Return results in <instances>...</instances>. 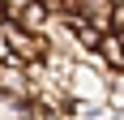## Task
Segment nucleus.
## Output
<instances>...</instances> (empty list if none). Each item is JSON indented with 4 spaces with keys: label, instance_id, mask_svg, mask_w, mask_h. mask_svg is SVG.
<instances>
[{
    "label": "nucleus",
    "instance_id": "1",
    "mask_svg": "<svg viewBox=\"0 0 124 120\" xmlns=\"http://www.w3.org/2000/svg\"><path fill=\"white\" fill-rule=\"evenodd\" d=\"M69 94H73V103H107V73L94 69V64H86V60H77L73 73H69Z\"/></svg>",
    "mask_w": 124,
    "mask_h": 120
},
{
    "label": "nucleus",
    "instance_id": "3",
    "mask_svg": "<svg viewBox=\"0 0 124 120\" xmlns=\"http://www.w3.org/2000/svg\"><path fill=\"white\" fill-rule=\"evenodd\" d=\"M47 17H51L47 4H43V0H30V4H26V9L13 17V22L22 26V30H43V26H47Z\"/></svg>",
    "mask_w": 124,
    "mask_h": 120
},
{
    "label": "nucleus",
    "instance_id": "2",
    "mask_svg": "<svg viewBox=\"0 0 124 120\" xmlns=\"http://www.w3.org/2000/svg\"><path fill=\"white\" fill-rule=\"evenodd\" d=\"M111 9H116V0H73V13L90 17L99 30H111Z\"/></svg>",
    "mask_w": 124,
    "mask_h": 120
},
{
    "label": "nucleus",
    "instance_id": "5",
    "mask_svg": "<svg viewBox=\"0 0 124 120\" xmlns=\"http://www.w3.org/2000/svg\"><path fill=\"white\" fill-rule=\"evenodd\" d=\"M107 103H111L116 111H124V69L107 73Z\"/></svg>",
    "mask_w": 124,
    "mask_h": 120
},
{
    "label": "nucleus",
    "instance_id": "6",
    "mask_svg": "<svg viewBox=\"0 0 124 120\" xmlns=\"http://www.w3.org/2000/svg\"><path fill=\"white\" fill-rule=\"evenodd\" d=\"M0 4H4V13H9V17H17V13H22L30 0H0Z\"/></svg>",
    "mask_w": 124,
    "mask_h": 120
},
{
    "label": "nucleus",
    "instance_id": "4",
    "mask_svg": "<svg viewBox=\"0 0 124 120\" xmlns=\"http://www.w3.org/2000/svg\"><path fill=\"white\" fill-rule=\"evenodd\" d=\"M99 51H103V60H107L111 69H124V47H120V30H116V26L107 30V34H103Z\"/></svg>",
    "mask_w": 124,
    "mask_h": 120
}]
</instances>
